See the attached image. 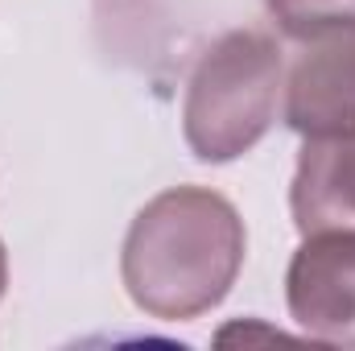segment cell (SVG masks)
I'll return each mask as SVG.
<instances>
[{
    "instance_id": "6da1fadb",
    "label": "cell",
    "mask_w": 355,
    "mask_h": 351,
    "mask_svg": "<svg viewBox=\"0 0 355 351\" xmlns=\"http://www.w3.org/2000/svg\"><path fill=\"white\" fill-rule=\"evenodd\" d=\"M248 252L236 203L211 186H170L128 223L120 281L132 306L157 323H190L215 310Z\"/></svg>"
},
{
    "instance_id": "7a4b0ae2",
    "label": "cell",
    "mask_w": 355,
    "mask_h": 351,
    "mask_svg": "<svg viewBox=\"0 0 355 351\" xmlns=\"http://www.w3.org/2000/svg\"><path fill=\"white\" fill-rule=\"evenodd\" d=\"M281 50L261 29H232L215 37L182 95L186 149L207 166H227L252 153L277 120L281 103Z\"/></svg>"
},
{
    "instance_id": "3957f363",
    "label": "cell",
    "mask_w": 355,
    "mask_h": 351,
    "mask_svg": "<svg viewBox=\"0 0 355 351\" xmlns=\"http://www.w3.org/2000/svg\"><path fill=\"white\" fill-rule=\"evenodd\" d=\"M285 306L310 343L355 348V228L302 236L285 268Z\"/></svg>"
},
{
    "instance_id": "277c9868",
    "label": "cell",
    "mask_w": 355,
    "mask_h": 351,
    "mask_svg": "<svg viewBox=\"0 0 355 351\" xmlns=\"http://www.w3.org/2000/svg\"><path fill=\"white\" fill-rule=\"evenodd\" d=\"M285 124L302 141L355 132V37L314 42L285 79Z\"/></svg>"
},
{
    "instance_id": "5b68a950",
    "label": "cell",
    "mask_w": 355,
    "mask_h": 351,
    "mask_svg": "<svg viewBox=\"0 0 355 351\" xmlns=\"http://www.w3.org/2000/svg\"><path fill=\"white\" fill-rule=\"evenodd\" d=\"M293 228H355V132L331 141H306L289 182Z\"/></svg>"
},
{
    "instance_id": "8992f818",
    "label": "cell",
    "mask_w": 355,
    "mask_h": 351,
    "mask_svg": "<svg viewBox=\"0 0 355 351\" xmlns=\"http://www.w3.org/2000/svg\"><path fill=\"white\" fill-rule=\"evenodd\" d=\"M265 8L277 29L302 46L355 37V0H265Z\"/></svg>"
},
{
    "instance_id": "52a82bcc",
    "label": "cell",
    "mask_w": 355,
    "mask_h": 351,
    "mask_svg": "<svg viewBox=\"0 0 355 351\" xmlns=\"http://www.w3.org/2000/svg\"><path fill=\"white\" fill-rule=\"evenodd\" d=\"M8 289V252H4V240H0V298Z\"/></svg>"
}]
</instances>
